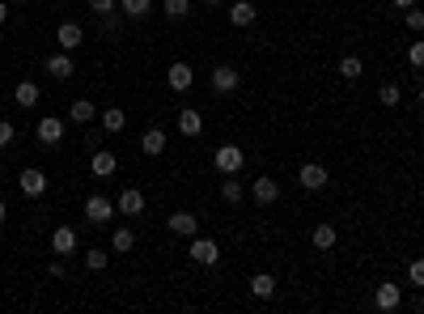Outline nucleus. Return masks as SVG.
Returning a JSON list of instances; mask_svg holds the SVG:
<instances>
[{
    "label": "nucleus",
    "instance_id": "13",
    "mask_svg": "<svg viewBox=\"0 0 424 314\" xmlns=\"http://www.w3.org/2000/svg\"><path fill=\"white\" fill-rule=\"evenodd\" d=\"M115 204H119L123 217H140V213H144V191H140V187H123Z\"/></svg>",
    "mask_w": 424,
    "mask_h": 314
},
{
    "label": "nucleus",
    "instance_id": "8",
    "mask_svg": "<svg viewBox=\"0 0 424 314\" xmlns=\"http://www.w3.org/2000/svg\"><path fill=\"white\" fill-rule=\"evenodd\" d=\"M72 72H76L72 51H55V55H47V77H51V81H68Z\"/></svg>",
    "mask_w": 424,
    "mask_h": 314
},
{
    "label": "nucleus",
    "instance_id": "7",
    "mask_svg": "<svg viewBox=\"0 0 424 314\" xmlns=\"http://www.w3.org/2000/svg\"><path fill=\"white\" fill-rule=\"evenodd\" d=\"M374 306H378L382 314L399 310V306H403V289H399V285H391V281H382V285H378V293H374Z\"/></svg>",
    "mask_w": 424,
    "mask_h": 314
},
{
    "label": "nucleus",
    "instance_id": "17",
    "mask_svg": "<svg viewBox=\"0 0 424 314\" xmlns=\"http://www.w3.org/2000/svg\"><path fill=\"white\" fill-rule=\"evenodd\" d=\"M38 98H42V89H38V81H17V89H13V102L17 106H38Z\"/></svg>",
    "mask_w": 424,
    "mask_h": 314
},
{
    "label": "nucleus",
    "instance_id": "41",
    "mask_svg": "<svg viewBox=\"0 0 424 314\" xmlns=\"http://www.w3.org/2000/svg\"><path fill=\"white\" fill-rule=\"evenodd\" d=\"M0 43H4V26H0Z\"/></svg>",
    "mask_w": 424,
    "mask_h": 314
},
{
    "label": "nucleus",
    "instance_id": "6",
    "mask_svg": "<svg viewBox=\"0 0 424 314\" xmlns=\"http://www.w3.org/2000/svg\"><path fill=\"white\" fill-rule=\"evenodd\" d=\"M34 136H38V145H59L64 140V119L59 115H42L38 128H34Z\"/></svg>",
    "mask_w": 424,
    "mask_h": 314
},
{
    "label": "nucleus",
    "instance_id": "28",
    "mask_svg": "<svg viewBox=\"0 0 424 314\" xmlns=\"http://www.w3.org/2000/svg\"><path fill=\"white\" fill-rule=\"evenodd\" d=\"M106 264H110V251H106V247H93V251H85V268H89V272H102Z\"/></svg>",
    "mask_w": 424,
    "mask_h": 314
},
{
    "label": "nucleus",
    "instance_id": "22",
    "mask_svg": "<svg viewBox=\"0 0 424 314\" xmlns=\"http://www.w3.org/2000/svg\"><path fill=\"white\" fill-rule=\"evenodd\" d=\"M251 293L263 298V302L276 298V276H272V272H255V276H251Z\"/></svg>",
    "mask_w": 424,
    "mask_h": 314
},
{
    "label": "nucleus",
    "instance_id": "18",
    "mask_svg": "<svg viewBox=\"0 0 424 314\" xmlns=\"http://www.w3.org/2000/svg\"><path fill=\"white\" fill-rule=\"evenodd\" d=\"M140 153H144V157L166 153V132H161V128H144V136H140Z\"/></svg>",
    "mask_w": 424,
    "mask_h": 314
},
{
    "label": "nucleus",
    "instance_id": "12",
    "mask_svg": "<svg viewBox=\"0 0 424 314\" xmlns=\"http://www.w3.org/2000/svg\"><path fill=\"white\" fill-rule=\"evenodd\" d=\"M55 43H59V51H76V47L85 43V30H81L76 21H59V30H55Z\"/></svg>",
    "mask_w": 424,
    "mask_h": 314
},
{
    "label": "nucleus",
    "instance_id": "21",
    "mask_svg": "<svg viewBox=\"0 0 424 314\" xmlns=\"http://www.w3.org/2000/svg\"><path fill=\"white\" fill-rule=\"evenodd\" d=\"M310 242H314V251H336V242H340V234H336V225H314V234H310Z\"/></svg>",
    "mask_w": 424,
    "mask_h": 314
},
{
    "label": "nucleus",
    "instance_id": "9",
    "mask_svg": "<svg viewBox=\"0 0 424 314\" xmlns=\"http://www.w3.org/2000/svg\"><path fill=\"white\" fill-rule=\"evenodd\" d=\"M238 85H242V77H238L234 64H217V68H212V89H217V94H234Z\"/></svg>",
    "mask_w": 424,
    "mask_h": 314
},
{
    "label": "nucleus",
    "instance_id": "32",
    "mask_svg": "<svg viewBox=\"0 0 424 314\" xmlns=\"http://www.w3.org/2000/svg\"><path fill=\"white\" fill-rule=\"evenodd\" d=\"M89 9L106 21V17H115V13H119V0H89Z\"/></svg>",
    "mask_w": 424,
    "mask_h": 314
},
{
    "label": "nucleus",
    "instance_id": "36",
    "mask_svg": "<svg viewBox=\"0 0 424 314\" xmlns=\"http://www.w3.org/2000/svg\"><path fill=\"white\" fill-rule=\"evenodd\" d=\"M13 140H17V128H13L8 119H0V149H8Z\"/></svg>",
    "mask_w": 424,
    "mask_h": 314
},
{
    "label": "nucleus",
    "instance_id": "31",
    "mask_svg": "<svg viewBox=\"0 0 424 314\" xmlns=\"http://www.w3.org/2000/svg\"><path fill=\"white\" fill-rule=\"evenodd\" d=\"M187 13H191V0H166V17L170 21H183Z\"/></svg>",
    "mask_w": 424,
    "mask_h": 314
},
{
    "label": "nucleus",
    "instance_id": "10",
    "mask_svg": "<svg viewBox=\"0 0 424 314\" xmlns=\"http://www.w3.org/2000/svg\"><path fill=\"white\" fill-rule=\"evenodd\" d=\"M297 183H302L306 191H323V187H327V166H319V162H306V166L297 170Z\"/></svg>",
    "mask_w": 424,
    "mask_h": 314
},
{
    "label": "nucleus",
    "instance_id": "38",
    "mask_svg": "<svg viewBox=\"0 0 424 314\" xmlns=\"http://www.w3.org/2000/svg\"><path fill=\"white\" fill-rule=\"evenodd\" d=\"M4 21H8V4L0 0V26H4Z\"/></svg>",
    "mask_w": 424,
    "mask_h": 314
},
{
    "label": "nucleus",
    "instance_id": "40",
    "mask_svg": "<svg viewBox=\"0 0 424 314\" xmlns=\"http://www.w3.org/2000/svg\"><path fill=\"white\" fill-rule=\"evenodd\" d=\"M204 4H208V9H217V4H225V0H204Z\"/></svg>",
    "mask_w": 424,
    "mask_h": 314
},
{
    "label": "nucleus",
    "instance_id": "19",
    "mask_svg": "<svg viewBox=\"0 0 424 314\" xmlns=\"http://www.w3.org/2000/svg\"><path fill=\"white\" fill-rule=\"evenodd\" d=\"M178 132H183V136H200V132H204V115H200L195 106L178 111Z\"/></svg>",
    "mask_w": 424,
    "mask_h": 314
},
{
    "label": "nucleus",
    "instance_id": "39",
    "mask_svg": "<svg viewBox=\"0 0 424 314\" xmlns=\"http://www.w3.org/2000/svg\"><path fill=\"white\" fill-rule=\"evenodd\" d=\"M4 221H8V204L0 200V225H4Z\"/></svg>",
    "mask_w": 424,
    "mask_h": 314
},
{
    "label": "nucleus",
    "instance_id": "20",
    "mask_svg": "<svg viewBox=\"0 0 424 314\" xmlns=\"http://www.w3.org/2000/svg\"><path fill=\"white\" fill-rule=\"evenodd\" d=\"M255 17H259V13H255V4H251V0H234V4H229V26H238V30H242V26H251Z\"/></svg>",
    "mask_w": 424,
    "mask_h": 314
},
{
    "label": "nucleus",
    "instance_id": "35",
    "mask_svg": "<svg viewBox=\"0 0 424 314\" xmlns=\"http://www.w3.org/2000/svg\"><path fill=\"white\" fill-rule=\"evenodd\" d=\"M408 64H412V68H424V38H416V43L408 47Z\"/></svg>",
    "mask_w": 424,
    "mask_h": 314
},
{
    "label": "nucleus",
    "instance_id": "1",
    "mask_svg": "<svg viewBox=\"0 0 424 314\" xmlns=\"http://www.w3.org/2000/svg\"><path fill=\"white\" fill-rule=\"evenodd\" d=\"M115 213H119V204H110V196H102V191H93V196L85 200V221H89V225H110Z\"/></svg>",
    "mask_w": 424,
    "mask_h": 314
},
{
    "label": "nucleus",
    "instance_id": "2",
    "mask_svg": "<svg viewBox=\"0 0 424 314\" xmlns=\"http://www.w3.org/2000/svg\"><path fill=\"white\" fill-rule=\"evenodd\" d=\"M212 166H217L221 174H238V170L246 166V149H238V145H221V149L212 153Z\"/></svg>",
    "mask_w": 424,
    "mask_h": 314
},
{
    "label": "nucleus",
    "instance_id": "27",
    "mask_svg": "<svg viewBox=\"0 0 424 314\" xmlns=\"http://www.w3.org/2000/svg\"><path fill=\"white\" fill-rule=\"evenodd\" d=\"M132 247H136V234H132V230H115V234H110V251H115V255H123V251H132Z\"/></svg>",
    "mask_w": 424,
    "mask_h": 314
},
{
    "label": "nucleus",
    "instance_id": "14",
    "mask_svg": "<svg viewBox=\"0 0 424 314\" xmlns=\"http://www.w3.org/2000/svg\"><path fill=\"white\" fill-rule=\"evenodd\" d=\"M251 196H255V204H276V200H280V183L263 174V179L251 183Z\"/></svg>",
    "mask_w": 424,
    "mask_h": 314
},
{
    "label": "nucleus",
    "instance_id": "37",
    "mask_svg": "<svg viewBox=\"0 0 424 314\" xmlns=\"http://www.w3.org/2000/svg\"><path fill=\"white\" fill-rule=\"evenodd\" d=\"M391 4H395V9H412L416 0H391Z\"/></svg>",
    "mask_w": 424,
    "mask_h": 314
},
{
    "label": "nucleus",
    "instance_id": "15",
    "mask_svg": "<svg viewBox=\"0 0 424 314\" xmlns=\"http://www.w3.org/2000/svg\"><path fill=\"white\" fill-rule=\"evenodd\" d=\"M89 170H93L98 179H110V174L119 170V157H115L110 149H93V162H89Z\"/></svg>",
    "mask_w": 424,
    "mask_h": 314
},
{
    "label": "nucleus",
    "instance_id": "23",
    "mask_svg": "<svg viewBox=\"0 0 424 314\" xmlns=\"http://www.w3.org/2000/svg\"><path fill=\"white\" fill-rule=\"evenodd\" d=\"M123 128H127V115H123L119 106H106V111H102V132L115 136V132H123Z\"/></svg>",
    "mask_w": 424,
    "mask_h": 314
},
{
    "label": "nucleus",
    "instance_id": "33",
    "mask_svg": "<svg viewBox=\"0 0 424 314\" xmlns=\"http://www.w3.org/2000/svg\"><path fill=\"white\" fill-rule=\"evenodd\" d=\"M403 21H408V30H416V34L424 30V13L416 9V4H412V9H403Z\"/></svg>",
    "mask_w": 424,
    "mask_h": 314
},
{
    "label": "nucleus",
    "instance_id": "29",
    "mask_svg": "<svg viewBox=\"0 0 424 314\" xmlns=\"http://www.w3.org/2000/svg\"><path fill=\"white\" fill-rule=\"evenodd\" d=\"M399 98H403V89H399L395 81H386V85L378 89V102H382V106H399Z\"/></svg>",
    "mask_w": 424,
    "mask_h": 314
},
{
    "label": "nucleus",
    "instance_id": "24",
    "mask_svg": "<svg viewBox=\"0 0 424 314\" xmlns=\"http://www.w3.org/2000/svg\"><path fill=\"white\" fill-rule=\"evenodd\" d=\"M361 72H365V60H361V55H344V60H340V77H344V81H361Z\"/></svg>",
    "mask_w": 424,
    "mask_h": 314
},
{
    "label": "nucleus",
    "instance_id": "16",
    "mask_svg": "<svg viewBox=\"0 0 424 314\" xmlns=\"http://www.w3.org/2000/svg\"><path fill=\"white\" fill-rule=\"evenodd\" d=\"M51 251H55V255H76V230H72V225H59V230L51 234Z\"/></svg>",
    "mask_w": 424,
    "mask_h": 314
},
{
    "label": "nucleus",
    "instance_id": "25",
    "mask_svg": "<svg viewBox=\"0 0 424 314\" xmlns=\"http://www.w3.org/2000/svg\"><path fill=\"white\" fill-rule=\"evenodd\" d=\"M68 115H72V123H89V119H93V115H98V111H93V102H89V98H76V102H72V111H68Z\"/></svg>",
    "mask_w": 424,
    "mask_h": 314
},
{
    "label": "nucleus",
    "instance_id": "4",
    "mask_svg": "<svg viewBox=\"0 0 424 314\" xmlns=\"http://www.w3.org/2000/svg\"><path fill=\"white\" fill-rule=\"evenodd\" d=\"M166 85H170L174 94H187V89L195 85V68H191L187 60H174V64L166 68Z\"/></svg>",
    "mask_w": 424,
    "mask_h": 314
},
{
    "label": "nucleus",
    "instance_id": "34",
    "mask_svg": "<svg viewBox=\"0 0 424 314\" xmlns=\"http://www.w3.org/2000/svg\"><path fill=\"white\" fill-rule=\"evenodd\" d=\"M408 281H412L416 289H424V259H412V264H408Z\"/></svg>",
    "mask_w": 424,
    "mask_h": 314
},
{
    "label": "nucleus",
    "instance_id": "26",
    "mask_svg": "<svg viewBox=\"0 0 424 314\" xmlns=\"http://www.w3.org/2000/svg\"><path fill=\"white\" fill-rule=\"evenodd\" d=\"M221 200H225V204H238V200H242V183H238V174H225V183H221Z\"/></svg>",
    "mask_w": 424,
    "mask_h": 314
},
{
    "label": "nucleus",
    "instance_id": "3",
    "mask_svg": "<svg viewBox=\"0 0 424 314\" xmlns=\"http://www.w3.org/2000/svg\"><path fill=\"white\" fill-rule=\"evenodd\" d=\"M187 255L195 259V264H204V268H217L221 264V247H217V238H191V247H187Z\"/></svg>",
    "mask_w": 424,
    "mask_h": 314
},
{
    "label": "nucleus",
    "instance_id": "42",
    "mask_svg": "<svg viewBox=\"0 0 424 314\" xmlns=\"http://www.w3.org/2000/svg\"><path fill=\"white\" fill-rule=\"evenodd\" d=\"M420 102H424V85H420Z\"/></svg>",
    "mask_w": 424,
    "mask_h": 314
},
{
    "label": "nucleus",
    "instance_id": "30",
    "mask_svg": "<svg viewBox=\"0 0 424 314\" xmlns=\"http://www.w3.org/2000/svg\"><path fill=\"white\" fill-rule=\"evenodd\" d=\"M119 9H123L127 17H149V9H153V0H119Z\"/></svg>",
    "mask_w": 424,
    "mask_h": 314
},
{
    "label": "nucleus",
    "instance_id": "11",
    "mask_svg": "<svg viewBox=\"0 0 424 314\" xmlns=\"http://www.w3.org/2000/svg\"><path fill=\"white\" fill-rule=\"evenodd\" d=\"M166 230H170V234H178V238H195L200 217H195V213H170V217H166Z\"/></svg>",
    "mask_w": 424,
    "mask_h": 314
},
{
    "label": "nucleus",
    "instance_id": "5",
    "mask_svg": "<svg viewBox=\"0 0 424 314\" xmlns=\"http://www.w3.org/2000/svg\"><path fill=\"white\" fill-rule=\"evenodd\" d=\"M17 187H21L25 200H42V196H47V174H42V170H21V174H17Z\"/></svg>",
    "mask_w": 424,
    "mask_h": 314
}]
</instances>
